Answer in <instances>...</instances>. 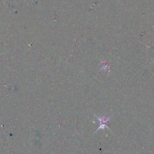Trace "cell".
<instances>
[{"label":"cell","instance_id":"1","mask_svg":"<svg viewBox=\"0 0 154 154\" xmlns=\"http://www.w3.org/2000/svg\"><path fill=\"white\" fill-rule=\"evenodd\" d=\"M95 117L97 119V122H99V127L97 128V130L95 132V133H96L99 129H104L105 128H107L110 131H111L108 127V126L107 125V123L111 121V117L102 116L101 117H99L96 115H95Z\"/></svg>","mask_w":154,"mask_h":154}]
</instances>
